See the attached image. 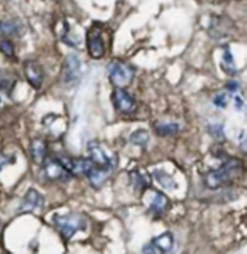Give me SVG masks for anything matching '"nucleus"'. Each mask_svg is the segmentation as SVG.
I'll use <instances>...</instances> for the list:
<instances>
[{
    "instance_id": "412c9836",
    "label": "nucleus",
    "mask_w": 247,
    "mask_h": 254,
    "mask_svg": "<svg viewBox=\"0 0 247 254\" xmlns=\"http://www.w3.org/2000/svg\"><path fill=\"white\" fill-rule=\"evenodd\" d=\"M149 139H150V135H149V132L144 131V129L134 131L133 134L130 135V142H133V144L138 145V147H146L147 142H149Z\"/></svg>"
},
{
    "instance_id": "f3484780",
    "label": "nucleus",
    "mask_w": 247,
    "mask_h": 254,
    "mask_svg": "<svg viewBox=\"0 0 247 254\" xmlns=\"http://www.w3.org/2000/svg\"><path fill=\"white\" fill-rule=\"evenodd\" d=\"M153 176H154V179L159 182V185H162L165 189L173 190V189H176V188H177V185H176L174 179H173L170 175H167L166 172H163V170H154Z\"/></svg>"
},
{
    "instance_id": "6e6552de",
    "label": "nucleus",
    "mask_w": 247,
    "mask_h": 254,
    "mask_svg": "<svg viewBox=\"0 0 247 254\" xmlns=\"http://www.w3.org/2000/svg\"><path fill=\"white\" fill-rule=\"evenodd\" d=\"M87 151L90 154V160L95 163L96 166L99 167H103V169H108L111 170L112 169V160L111 157L108 156V153L105 151V148L97 142V141H90L89 145H87Z\"/></svg>"
},
{
    "instance_id": "f257e3e1",
    "label": "nucleus",
    "mask_w": 247,
    "mask_h": 254,
    "mask_svg": "<svg viewBox=\"0 0 247 254\" xmlns=\"http://www.w3.org/2000/svg\"><path fill=\"white\" fill-rule=\"evenodd\" d=\"M240 167H242L240 160H236V158L226 160L221 167H218L215 170H209L204 176V183L211 190H217L221 186H224L226 183H228L231 180V177L240 170Z\"/></svg>"
},
{
    "instance_id": "5701e85b",
    "label": "nucleus",
    "mask_w": 247,
    "mask_h": 254,
    "mask_svg": "<svg viewBox=\"0 0 247 254\" xmlns=\"http://www.w3.org/2000/svg\"><path fill=\"white\" fill-rule=\"evenodd\" d=\"M131 179H133V185L134 188H135V190L141 193L146 189V180H144V177L141 176L140 173H133Z\"/></svg>"
},
{
    "instance_id": "bb28decb",
    "label": "nucleus",
    "mask_w": 247,
    "mask_h": 254,
    "mask_svg": "<svg viewBox=\"0 0 247 254\" xmlns=\"http://www.w3.org/2000/svg\"><path fill=\"white\" fill-rule=\"evenodd\" d=\"M226 87H227L228 90H231L233 93H236V92L239 90V84H237V81H228Z\"/></svg>"
},
{
    "instance_id": "cd10ccee",
    "label": "nucleus",
    "mask_w": 247,
    "mask_h": 254,
    "mask_svg": "<svg viewBox=\"0 0 247 254\" xmlns=\"http://www.w3.org/2000/svg\"><path fill=\"white\" fill-rule=\"evenodd\" d=\"M234 103H236V109L237 111H242L243 109V105H245L243 99L239 98V96H234Z\"/></svg>"
},
{
    "instance_id": "4468645a",
    "label": "nucleus",
    "mask_w": 247,
    "mask_h": 254,
    "mask_svg": "<svg viewBox=\"0 0 247 254\" xmlns=\"http://www.w3.org/2000/svg\"><path fill=\"white\" fill-rule=\"evenodd\" d=\"M109 173H111V170H108V169H103V167H99V166H93L92 169H90V172L87 173V179H89V182H90V185L92 186H95V188H100L102 185H103V182L109 177Z\"/></svg>"
},
{
    "instance_id": "9d476101",
    "label": "nucleus",
    "mask_w": 247,
    "mask_h": 254,
    "mask_svg": "<svg viewBox=\"0 0 247 254\" xmlns=\"http://www.w3.org/2000/svg\"><path fill=\"white\" fill-rule=\"evenodd\" d=\"M44 205V197L35 189H29L19 205V212H32Z\"/></svg>"
},
{
    "instance_id": "f03ea898",
    "label": "nucleus",
    "mask_w": 247,
    "mask_h": 254,
    "mask_svg": "<svg viewBox=\"0 0 247 254\" xmlns=\"http://www.w3.org/2000/svg\"><path fill=\"white\" fill-rule=\"evenodd\" d=\"M53 224L58 230L60 235L63 237V240L69 241L70 238H73V235L76 234L77 231L86 230L87 221L79 212H70V214H64V215H54Z\"/></svg>"
},
{
    "instance_id": "9b49d317",
    "label": "nucleus",
    "mask_w": 247,
    "mask_h": 254,
    "mask_svg": "<svg viewBox=\"0 0 247 254\" xmlns=\"http://www.w3.org/2000/svg\"><path fill=\"white\" fill-rule=\"evenodd\" d=\"M29 156L35 164L42 166L47 158V142L41 138L32 139L29 145Z\"/></svg>"
},
{
    "instance_id": "1a4fd4ad",
    "label": "nucleus",
    "mask_w": 247,
    "mask_h": 254,
    "mask_svg": "<svg viewBox=\"0 0 247 254\" xmlns=\"http://www.w3.org/2000/svg\"><path fill=\"white\" fill-rule=\"evenodd\" d=\"M23 68H25V77L29 81V84L34 89H39L44 81V70L39 65V63L29 60L23 64Z\"/></svg>"
},
{
    "instance_id": "a878e982",
    "label": "nucleus",
    "mask_w": 247,
    "mask_h": 254,
    "mask_svg": "<svg viewBox=\"0 0 247 254\" xmlns=\"http://www.w3.org/2000/svg\"><path fill=\"white\" fill-rule=\"evenodd\" d=\"M15 156H4L3 153H0V170L4 167V166H7V164H13L15 163Z\"/></svg>"
},
{
    "instance_id": "2eb2a0df",
    "label": "nucleus",
    "mask_w": 247,
    "mask_h": 254,
    "mask_svg": "<svg viewBox=\"0 0 247 254\" xmlns=\"http://www.w3.org/2000/svg\"><path fill=\"white\" fill-rule=\"evenodd\" d=\"M167 206H169L167 196L163 195L162 192H156L154 197H153L152 202H150V211H152L153 214L160 215V214H163L167 209Z\"/></svg>"
},
{
    "instance_id": "6ab92c4d",
    "label": "nucleus",
    "mask_w": 247,
    "mask_h": 254,
    "mask_svg": "<svg viewBox=\"0 0 247 254\" xmlns=\"http://www.w3.org/2000/svg\"><path fill=\"white\" fill-rule=\"evenodd\" d=\"M20 28L18 23L12 22V20H0V35L3 37H12V35H18Z\"/></svg>"
},
{
    "instance_id": "f8f14e48",
    "label": "nucleus",
    "mask_w": 247,
    "mask_h": 254,
    "mask_svg": "<svg viewBox=\"0 0 247 254\" xmlns=\"http://www.w3.org/2000/svg\"><path fill=\"white\" fill-rule=\"evenodd\" d=\"M95 166V163L90 158H70V172L73 176H87L90 169Z\"/></svg>"
},
{
    "instance_id": "20e7f679",
    "label": "nucleus",
    "mask_w": 247,
    "mask_h": 254,
    "mask_svg": "<svg viewBox=\"0 0 247 254\" xmlns=\"http://www.w3.org/2000/svg\"><path fill=\"white\" fill-rule=\"evenodd\" d=\"M44 173L50 180L54 182H64L69 180L73 176L69 169L63 164V161L60 160V157H47L44 161Z\"/></svg>"
},
{
    "instance_id": "7ed1b4c3",
    "label": "nucleus",
    "mask_w": 247,
    "mask_h": 254,
    "mask_svg": "<svg viewBox=\"0 0 247 254\" xmlns=\"http://www.w3.org/2000/svg\"><path fill=\"white\" fill-rule=\"evenodd\" d=\"M108 74L116 87H125L133 81L135 71L130 64L124 61H112L108 65Z\"/></svg>"
},
{
    "instance_id": "0eeeda50",
    "label": "nucleus",
    "mask_w": 247,
    "mask_h": 254,
    "mask_svg": "<svg viewBox=\"0 0 247 254\" xmlns=\"http://www.w3.org/2000/svg\"><path fill=\"white\" fill-rule=\"evenodd\" d=\"M86 42H87V51H89V54H90L92 59L100 60L105 56V53H106L105 42L102 39V35H100V31L99 29L92 28L89 31V34H87Z\"/></svg>"
},
{
    "instance_id": "a211bd4d",
    "label": "nucleus",
    "mask_w": 247,
    "mask_h": 254,
    "mask_svg": "<svg viewBox=\"0 0 247 254\" xmlns=\"http://www.w3.org/2000/svg\"><path fill=\"white\" fill-rule=\"evenodd\" d=\"M15 84H16V78L13 77L12 74L4 73V71L0 73V90L1 92L10 95L12 90H13V87H15Z\"/></svg>"
},
{
    "instance_id": "4be33fe9",
    "label": "nucleus",
    "mask_w": 247,
    "mask_h": 254,
    "mask_svg": "<svg viewBox=\"0 0 247 254\" xmlns=\"http://www.w3.org/2000/svg\"><path fill=\"white\" fill-rule=\"evenodd\" d=\"M208 132L209 135H212L215 139H220V141H224L226 139L224 127L221 124H211V125H208Z\"/></svg>"
},
{
    "instance_id": "ddd939ff",
    "label": "nucleus",
    "mask_w": 247,
    "mask_h": 254,
    "mask_svg": "<svg viewBox=\"0 0 247 254\" xmlns=\"http://www.w3.org/2000/svg\"><path fill=\"white\" fill-rule=\"evenodd\" d=\"M150 243L157 249L159 253H167V252H170L171 249H173V246H174V238H173L171 233H165V234L153 238Z\"/></svg>"
},
{
    "instance_id": "c85d7f7f",
    "label": "nucleus",
    "mask_w": 247,
    "mask_h": 254,
    "mask_svg": "<svg viewBox=\"0 0 247 254\" xmlns=\"http://www.w3.org/2000/svg\"><path fill=\"white\" fill-rule=\"evenodd\" d=\"M240 147H242V150L246 151V132H242V137H240Z\"/></svg>"
},
{
    "instance_id": "dca6fc26",
    "label": "nucleus",
    "mask_w": 247,
    "mask_h": 254,
    "mask_svg": "<svg viewBox=\"0 0 247 254\" xmlns=\"http://www.w3.org/2000/svg\"><path fill=\"white\" fill-rule=\"evenodd\" d=\"M154 131L159 137H171L179 132V125L170 122H156Z\"/></svg>"
},
{
    "instance_id": "aec40b11",
    "label": "nucleus",
    "mask_w": 247,
    "mask_h": 254,
    "mask_svg": "<svg viewBox=\"0 0 247 254\" xmlns=\"http://www.w3.org/2000/svg\"><path fill=\"white\" fill-rule=\"evenodd\" d=\"M221 67H223V70L227 74H230V76H233V74L237 73V68H236L234 60H233V54L230 53L228 48L224 50V54H223V59H221Z\"/></svg>"
},
{
    "instance_id": "b1692460",
    "label": "nucleus",
    "mask_w": 247,
    "mask_h": 254,
    "mask_svg": "<svg viewBox=\"0 0 247 254\" xmlns=\"http://www.w3.org/2000/svg\"><path fill=\"white\" fill-rule=\"evenodd\" d=\"M0 51H1L4 56L12 57V56H13V53H15L12 41H9V39H3V41H0Z\"/></svg>"
},
{
    "instance_id": "39448f33",
    "label": "nucleus",
    "mask_w": 247,
    "mask_h": 254,
    "mask_svg": "<svg viewBox=\"0 0 247 254\" xmlns=\"http://www.w3.org/2000/svg\"><path fill=\"white\" fill-rule=\"evenodd\" d=\"M112 103H114L115 109L118 112L124 114V115H130L137 109V103H135L134 98L127 90H124L122 87H116L114 90Z\"/></svg>"
},
{
    "instance_id": "393cba45",
    "label": "nucleus",
    "mask_w": 247,
    "mask_h": 254,
    "mask_svg": "<svg viewBox=\"0 0 247 254\" xmlns=\"http://www.w3.org/2000/svg\"><path fill=\"white\" fill-rule=\"evenodd\" d=\"M214 105L217 108H221V109H226L228 105V95L227 93H218L215 98H214Z\"/></svg>"
},
{
    "instance_id": "423d86ee",
    "label": "nucleus",
    "mask_w": 247,
    "mask_h": 254,
    "mask_svg": "<svg viewBox=\"0 0 247 254\" xmlns=\"http://www.w3.org/2000/svg\"><path fill=\"white\" fill-rule=\"evenodd\" d=\"M80 78V60L76 54H69L63 65V81L67 86L76 84Z\"/></svg>"
}]
</instances>
